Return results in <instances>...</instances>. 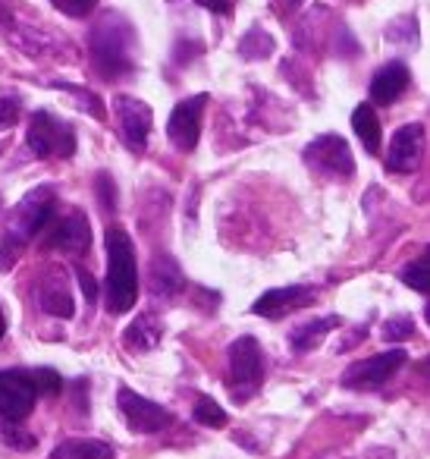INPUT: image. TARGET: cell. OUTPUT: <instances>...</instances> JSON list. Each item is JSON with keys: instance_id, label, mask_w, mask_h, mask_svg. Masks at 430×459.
Segmentation results:
<instances>
[{"instance_id": "6da1fadb", "label": "cell", "mask_w": 430, "mask_h": 459, "mask_svg": "<svg viewBox=\"0 0 430 459\" xmlns=\"http://www.w3.org/2000/svg\"><path fill=\"white\" fill-rule=\"evenodd\" d=\"M54 208H57V195L51 186H39L20 198V204L7 221V230H4V239H0V271H10L20 262L26 246L39 239V233L54 217Z\"/></svg>"}, {"instance_id": "7a4b0ae2", "label": "cell", "mask_w": 430, "mask_h": 459, "mask_svg": "<svg viewBox=\"0 0 430 459\" xmlns=\"http://www.w3.org/2000/svg\"><path fill=\"white\" fill-rule=\"evenodd\" d=\"M89 51L95 60L98 73L108 79L126 76L135 70V51H139V41H135L133 22L123 13H108L98 16V22L91 26L89 35Z\"/></svg>"}, {"instance_id": "3957f363", "label": "cell", "mask_w": 430, "mask_h": 459, "mask_svg": "<svg viewBox=\"0 0 430 459\" xmlns=\"http://www.w3.org/2000/svg\"><path fill=\"white\" fill-rule=\"evenodd\" d=\"M108 312L123 315L135 306V296H139V271H135V246L129 239L126 230L110 227L108 237Z\"/></svg>"}, {"instance_id": "277c9868", "label": "cell", "mask_w": 430, "mask_h": 459, "mask_svg": "<svg viewBox=\"0 0 430 459\" xmlns=\"http://www.w3.org/2000/svg\"><path fill=\"white\" fill-rule=\"evenodd\" d=\"M26 145L35 158H73L76 154V129L66 120H57L47 110L32 114L26 129Z\"/></svg>"}, {"instance_id": "5b68a950", "label": "cell", "mask_w": 430, "mask_h": 459, "mask_svg": "<svg viewBox=\"0 0 430 459\" xmlns=\"http://www.w3.org/2000/svg\"><path fill=\"white\" fill-rule=\"evenodd\" d=\"M264 377V352L254 337H239L229 343V381L236 400H248Z\"/></svg>"}, {"instance_id": "8992f818", "label": "cell", "mask_w": 430, "mask_h": 459, "mask_svg": "<svg viewBox=\"0 0 430 459\" xmlns=\"http://www.w3.org/2000/svg\"><path fill=\"white\" fill-rule=\"evenodd\" d=\"M305 164L314 167L317 173L323 177H333V179H348L355 177V158H352V148L342 135H317L314 142L305 145Z\"/></svg>"}, {"instance_id": "52a82bcc", "label": "cell", "mask_w": 430, "mask_h": 459, "mask_svg": "<svg viewBox=\"0 0 430 459\" xmlns=\"http://www.w3.org/2000/svg\"><path fill=\"white\" fill-rule=\"evenodd\" d=\"M405 365V350L377 352L371 359H358L342 371L340 384L346 390H380Z\"/></svg>"}, {"instance_id": "ba28073f", "label": "cell", "mask_w": 430, "mask_h": 459, "mask_svg": "<svg viewBox=\"0 0 430 459\" xmlns=\"http://www.w3.org/2000/svg\"><path fill=\"white\" fill-rule=\"evenodd\" d=\"M114 114H116V126H120V139L129 152L142 154L148 148V135L154 126V114L142 98L133 95H116L114 98Z\"/></svg>"}, {"instance_id": "9c48e42d", "label": "cell", "mask_w": 430, "mask_h": 459, "mask_svg": "<svg viewBox=\"0 0 430 459\" xmlns=\"http://www.w3.org/2000/svg\"><path fill=\"white\" fill-rule=\"evenodd\" d=\"M35 409V384L29 371L4 368L0 371V419L22 421Z\"/></svg>"}, {"instance_id": "30bf717a", "label": "cell", "mask_w": 430, "mask_h": 459, "mask_svg": "<svg viewBox=\"0 0 430 459\" xmlns=\"http://www.w3.org/2000/svg\"><path fill=\"white\" fill-rule=\"evenodd\" d=\"M45 239L41 246L54 252H85L91 246V227H89V217L82 211H66L64 217L57 221H47V227L41 230Z\"/></svg>"}, {"instance_id": "8fae6325", "label": "cell", "mask_w": 430, "mask_h": 459, "mask_svg": "<svg viewBox=\"0 0 430 459\" xmlns=\"http://www.w3.org/2000/svg\"><path fill=\"white\" fill-rule=\"evenodd\" d=\"M116 406H120L123 419H126V425L133 428L135 434H158L170 425V412H167L164 406H158V403L148 400V396H139L129 387H120Z\"/></svg>"}, {"instance_id": "7c38bea8", "label": "cell", "mask_w": 430, "mask_h": 459, "mask_svg": "<svg viewBox=\"0 0 430 459\" xmlns=\"http://www.w3.org/2000/svg\"><path fill=\"white\" fill-rule=\"evenodd\" d=\"M208 95H192L173 108L170 123H167V139L179 148V152H192L198 145V135H202V114Z\"/></svg>"}, {"instance_id": "4fadbf2b", "label": "cell", "mask_w": 430, "mask_h": 459, "mask_svg": "<svg viewBox=\"0 0 430 459\" xmlns=\"http://www.w3.org/2000/svg\"><path fill=\"white\" fill-rule=\"evenodd\" d=\"M314 299H317V290L305 287V283L277 287V290H267L264 296H258V299H254L252 315H258V318H283V315L311 306Z\"/></svg>"}, {"instance_id": "5bb4252c", "label": "cell", "mask_w": 430, "mask_h": 459, "mask_svg": "<svg viewBox=\"0 0 430 459\" xmlns=\"http://www.w3.org/2000/svg\"><path fill=\"white\" fill-rule=\"evenodd\" d=\"M424 152V126L421 123H408V126L396 129L390 139V152H386V170L392 173H411L421 164Z\"/></svg>"}, {"instance_id": "9a60e30c", "label": "cell", "mask_w": 430, "mask_h": 459, "mask_svg": "<svg viewBox=\"0 0 430 459\" xmlns=\"http://www.w3.org/2000/svg\"><path fill=\"white\" fill-rule=\"evenodd\" d=\"M148 290H151L154 299H173L185 290V274L176 264V258L158 252L151 258V268H148Z\"/></svg>"}, {"instance_id": "2e32d148", "label": "cell", "mask_w": 430, "mask_h": 459, "mask_svg": "<svg viewBox=\"0 0 430 459\" xmlns=\"http://www.w3.org/2000/svg\"><path fill=\"white\" fill-rule=\"evenodd\" d=\"M39 302L54 318H73V315H76V299H73V290H70V283H66L64 271H57V268L47 271L39 287Z\"/></svg>"}, {"instance_id": "e0dca14e", "label": "cell", "mask_w": 430, "mask_h": 459, "mask_svg": "<svg viewBox=\"0 0 430 459\" xmlns=\"http://www.w3.org/2000/svg\"><path fill=\"white\" fill-rule=\"evenodd\" d=\"M411 82V73L405 64H386L374 73L371 79V101L374 104H392Z\"/></svg>"}, {"instance_id": "ac0fdd59", "label": "cell", "mask_w": 430, "mask_h": 459, "mask_svg": "<svg viewBox=\"0 0 430 459\" xmlns=\"http://www.w3.org/2000/svg\"><path fill=\"white\" fill-rule=\"evenodd\" d=\"M160 340H164V325H160L154 315H139V318H133V325L123 331V343L133 352L158 350Z\"/></svg>"}, {"instance_id": "d6986e66", "label": "cell", "mask_w": 430, "mask_h": 459, "mask_svg": "<svg viewBox=\"0 0 430 459\" xmlns=\"http://www.w3.org/2000/svg\"><path fill=\"white\" fill-rule=\"evenodd\" d=\"M51 459H114V446L91 437H66L54 446Z\"/></svg>"}, {"instance_id": "ffe728a7", "label": "cell", "mask_w": 430, "mask_h": 459, "mask_svg": "<svg viewBox=\"0 0 430 459\" xmlns=\"http://www.w3.org/2000/svg\"><path fill=\"white\" fill-rule=\"evenodd\" d=\"M333 327H340V318H314V321H305V325H298L296 331L289 333V343L296 352H311L317 350V346L327 340V333L333 331Z\"/></svg>"}, {"instance_id": "44dd1931", "label": "cell", "mask_w": 430, "mask_h": 459, "mask_svg": "<svg viewBox=\"0 0 430 459\" xmlns=\"http://www.w3.org/2000/svg\"><path fill=\"white\" fill-rule=\"evenodd\" d=\"M352 129L358 135V142L365 145L367 154H377L380 152V142H383V133H380V120H377V110L371 104H358L352 110Z\"/></svg>"}, {"instance_id": "7402d4cb", "label": "cell", "mask_w": 430, "mask_h": 459, "mask_svg": "<svg viewBox=\"0 0 430 459\" xmlns=\"http://www.w3.org/2000/svg\"><path fill=\"white\" fill-rule=\"evenodd\" d=\"M273 39L264 32V29H258V26H252L245 35H242V41H239V54L245 60H264V57H271L273 54Z\"/></svg>"}, {"instance_id": "603a6c76", "label": "cell", "mask_w": 430, "mask_h": 459, "mask_svg": "<svg viewBox=\"0 0 430 459\" xmlns=\"http://www.w3.org/2000/svg\"><path fill=\"white\" fill-rule=\"evenodd\" d=\"M54 89L66 91V95H70L73 101H76V108L85 110L89 117H95V120H104V117H108V108H104V101L95 95V91L79 89V85H60V82H54Z\"/></svg>"}, {"instance_id": "cb8c5ba5", "label": "cell", "mask_w": 430, "mask_h": 459, "mask_svg": "<svg viewBox=\"0 0 430 459\" xmlns=\"http://www.w3.org/2000/svg\"><path fill=\"white\" fill-rule=\"evenodd\" d=\"M402 283L411 290H417V293H427L430 290V255L424 252V255H417L415 262H408L402 268Z\"/></svg>"}, {"instance_id": "d4e9b609", "label": "cell", "mask_w": 430, "mask_h": 459, "mask_svg": "<svg viewBox=\"0 0 430 459\" xmlns=\"http://www.w3.org/2000/svg\"><path fill=\"white\" fill-rule=\"evenodd\" d=\"M192 415H195V421L204 428H223L227 425V412H223V406L214 400V396H198Z\"/></svg>"}, {"instance_id": "484cf974", "label": "cell", "mask_w": 430, "mask_h": 459, "mask_svg": "<svg viewBox=\"0 0 430 459\" xmlns=\"http://www.w3.org/2000/svg\"><path fill=\"white\" fill-rule=\"evenodd\" d=\"M0 440L7 446H13V450H32L35 446V434L26 431V428H20L16 421H7L0 419Z\"/></svg>"}, {"instance_id": "4316f807", "label": "cell", "mask_w": 430, "mask_h": 459, "mask_svg": "<svg viewBox=\"0 0 430 459\" xmlns=\"http://www.w3.org/2000/svg\"><path fill=\"white\" fill-rule=\"evenodd\" d=\"M380 333H383L386 343H405V340L415 337V321L405 318V315H402V318H390Z\"/></svg>"}, {"instance_id": "83f0119b", "label": "cell", "mask_w": 430, "mask_h": 459, "mask_svg": "<svg viewBox=\"0 0 430 459\" xmlns=\"http://www.w3.org/2000/svg\"><path fill=\"white\" fill-rule=\"evenodd\" d=\"M35 384V394H47V396H57L64 390V377L57 375L54 368H39V371H29Z\"/></svg>"}, {"instance_id": "f1b7e54d", "label": "cell", "mask_w": 430, "mask_h": 459, "mask_svg": "<svg viewBox=\"0 0 430 459\" xmlns=\"http://www.w3.org/2000/svg\"><path fill=\"white\" fill-rule=\"evenodd\" d=\"M20 110H22V98L16 91H0V129L13 126L20 120Z\"/></svg>"}, {"instance_id": "f546056e", "label": "cell", "mask_w": 430, "mask_h": 459, "mask_svg": "<svg viewBox=\"0 0 430 459\" xmlns=\"http://www.w3.org/2000/svg\"><path fill=\"white\" fill-rule=\"evenodd\" d=\"M95 189H98V202H101V208L116 211V186H114V179H110V173H98Z\"/></svg>"}, {"instance_id": "4dcf8cb0", "label": "cell", "mask_w": 430, "mask_h": 459, "mask_svg": "<svg viewBox=\"0 0 430 459\" xmlns=\"http://www.w3.org/2000/svg\"><path fill=\"white\" fill-rule=\"evenodd\" d=\"M98 4H101V0H54V7L64 10L66 16H76V20L79 16H89Z\"/></svg>"}, {"instance_id": "1f68e13d", "label": "cell", "mask_w": 430, "mask_h": 459, "mask_svg": "<svg viewBox=\"0 0 430 459\" xmlns=\"http://www.w3.org/2000/svg\"><path fill=\"white\" fill-rule=\"evenodd\" d=\"M76 274H79V283H82V293H85V299H89V306H95V299H98V283H95V277H91L89 271H82V268H79Z\"/></svg>"}, {"instance_id": "d6a6232c", "label": "cell", "mask_w": 430, "mask_h": 459, "mask_svg": "<svg viewBox=\"0 0 430 459\" xmlns=\"http://www.w3.org/2000/svg\"><path fill=\"white\" fill-rule=\"evenodd\" d=\"M195 4H202L204 10H211V13H233V0H195Z\"/></svg>"}, {"instance_id": "836d02e7", "label": "cell", "mask_w": 430, "mask_h": 459, "mask_svg": "<svg viewBox=\"0 0 430 459\" xmlns=\"http://www.w3.org/2000/svg\"><path fill=\"white\" fill-rule=\"evenodd\" d=\"M4 333H7V318H4V308H0V340H4Z\"/></svg>"}]
</instances>
